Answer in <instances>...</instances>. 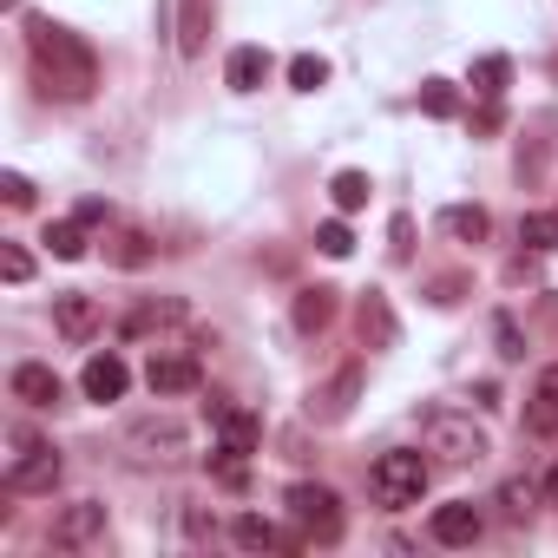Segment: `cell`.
Masks as SVG:
<instances>
[{"label": "cell", "mask_w": 558, "mask_h": 558, "mask_svg": "<svg viewBox=\"0 0 558 558\" xmlns=\"http://www.w3.org/2000/svg\"><path fill=\"white\" fill-rule=\"evenodd\" d=\"M27 53H34V66H40V86L53 93V99H93V86H99V53L73 34V27H60V21H47V14H27Z\"/></svg>", "instance_id": "cell-1"}, {"label": "cell", "mask_w": 558, "mask_h": 558, "mask_svg": "<svg viewBox=\"0 0 558 558\" xmlns=\"http://www.w3.org/2000/svg\"><path fill=\"white\" fill-rule=\"evenodd\" d=\"M421 447H427L434 460H447V466H473V460L493 453V447H486V427H480L473 414H453V408H434V414L421 421Z\"/></svg>", "instance_id": "cell-2"}, {"label": "cell", "mask_w": 558, "mask_h": 558, "mask_svg": "<svg viewBox=\"0 0 558 558\" xmlns=\"http://www.w3.org/2000/svg\"><path fill=\"white\" fill-rule=\"evenodd\" d=\"M427 473H434V466H427L414 447H388V453L368 466V486H375L381 506H414V499L427 493Z\"/></svg>", "instance_id": "cell-3"}, {"label": "cell", "mask_w": 558, "mask_h": 558, "mask_svg": "<svg viewBox=\"0 0 558 558\" xmlns=\"http://www.w3.org/2000/svg\"><path fill=\"white\" fill-rule=\"evenodd\" d=\"M290 512H296V525H303L310 545H342V532H349L342 499H336L329 486H316V480H296V486H290Z\"/></svg>", "instance_id": "cell-4"}, {"label": "cell", "mask_w": 558, "mask_h": 558, "mask_svg": "<svg viewBox=\"0 0 558 558\" xmlns=\"http://www.w3.org/2000/svg\"><path fill=\"white\" fill-rule=\"evenodd\" d=\"M60 486V453L34 434H14V460H8V493H53Z\"/></svg>", "instance_id": "cell-5"}, {"label": "cell", "mask_w": 558, "mask_h": 558, "mask_svg": "<svg viewBox=\"0 0 558 558\" xmlns=\"http://www.w3.org/2000/svg\"><path fill=\"white\" fill-rule=\"evenodd\" d=\"M53 545H60V551H93V545H106V506H99V499H73V506L53 519Z\"/></svg>", "instance_id": "cell-6"}, {"label": "cell", "mask_w": 558, "mask_h": 558, "mask_svg": "<svg viewBox=\"0 0 558 558\" xmlns=\"http://www.w3.org/2000/svg\"><path fill=\"white\" fill-rule=\"evenodd\" d=\"M145 388L151 395H197L204 368H197V355H151L145 362Z\"/></svg>", "instance_id": "cell-7"}, {"label": "cell", "mask_w": 558, "mask_h": 558, "mask_svg": "<svg viewBox=\"0 0 558 558\" xmlns=\"http://www.w3.org/2000/svg\"><path fill=\"white\" fill-rule=\"evenodd\" d=\"M53 329H60L66 342H93V336H99V303H93L86 290H60V296H53Z\"/></svg>", "instance_id": "cell-8"}, {"label": "cell", "mask_w": 558, "mask_h": 558, "mask_svg": "<svg viewBox=\"0 0 558 558\" xmlns=\"http://www.w3.org/2000/svg\"><path fill=\"white\" fill-rule=\"evenodd\" d=\"M355 329H362L368 349H395V342H401V316H395V303H388L381 290H368V296L355 303Z\"/></svg>", "instance_id": "cell-9"}, {"label": "cell", "mask_w": 558, "mask_h": 558, "mask_svg": "<svg viewBox=\"0 0 558 558\" xmlns=\"http://www.w3.org/2000/svg\"><path fill=\"white\" fill-rule=\"evenodd\" d=\"M427 532H434L440 545H473V538L486 532V519H480V506H473V499H453V506H434Z\"/></svg>", "instance_id": "cell-10"}, {"label": "cell", "mask_w": 558, "mask_h": 558, "mask_svg": "<svg viewBox=\"0 0 558 558\" xmlns=\"http://www.w3.org/2000/svg\"><path fill=\"white\" fill-rule=\"evenodd\" d=\"M525 427H532L538 440H558V362L538 368V381H532V395H525Z\"/></svg>", "instance_id": "cell-11"}, {"label": "cell", "mask_w": 558, "mask_h": 558, "mask_svg": "<svg viewBox=\"0 0 558 558\" xmlns=\"http://www.w3.org/2000/svg\"><path fill=\"white\" fill-rule=\"evenodd\" d=\"M80 388H86V401H119V395L132 388V368L106 349V355H93V362L80 368Z\"/></svg>", "instance_id": "cell-12"}, {"label": "cell", "mask_w": 558, "mask_h": 558, "mask_svg": "<svg viewBox=\"0 0 558 558\" xmlns=\"http://www.w3.org/2000/svg\"><path fill=\"white\" fill-rule=\"evenodd\" d=\"M355 388H362V368L349 362V368H336L323 388H310V414H316V421H342L349 401H355Z\"/></svg>", "instance_id": "cell-13"}, {"label": "cell", "mask_w": 558, "mask_h": 558, "mask_svg": "<svg viewBox=\"0 0 558 558\" xmlns=\"http://www.w3.org/2000/svg\"><path fill=\"white\" fill-rule=\"evenodd\" d=\"M8 381H14V401H27V408H60V395H66L47 362H21Z\"/></svg>", "instance_id": "cell-14"}, {"label": "cell", "mask_w": 558, "mask_h": 558, "mask_svg": "<svg viewBox=\"0 0 558 558\" xmlns=\"http://www.w3.org/2000/svg\"><path fill=\"white\" fill-rule=\"evenodd\" d=\"M145 460H178L184 453V427L178 421H132V434H125Z\"/></svg>", "instance_id": "cell-15"}, {"label": "cell", "mask_w": 558, "mask_h": 558, "mask_svg": "<svg viewBox=\"0 0 558 558\" xmlns=\"http://www.w3.org/2000/svg\"><path fill=\"white\" fill-rule=\"evenodd\" d=\"M204 421L223 434V447H236V453H250V447H256V421H250L243 408H230V401H204Z\"/></svg>", "instance_id": "cell-16"}, {"label": "cell", "mask_w": 558, "mask_h": 558, "mask_svg": "<svg viewBox=\"0 0 558 558\" xmlns=\"http://www.w3.org/2000/svg\"><path fill=\"white\" fill-rule=\"evenodd\" d=\"M230 538H236L243 551H296V538H290L283 525H269V519H256V512H243V519L230 525Z\"/></svg>", "instance_id": "cell-17"}, {"label": "cell", "mask_w": 558, "mask_h": 558, "mask_svg": "<svg viewBox=\"0 0 558 558\" xmlns=\"http://www.w3.org/2000/svg\"><path fill=\"white\" fill-rule=\"evenodd\" d=\"M223 80H230V93H256V86L269 80V53H263V47H236V53L223 60Z\"/></svg>", "instance_id": "cell-18"}, {"label": "cell", "mask_w": 558, "mask_h": 558, "mask_svg": "<svg viewBox=\"0 0 558 558\" xmlns=\"http://www.w3.org/2000/svg\"><path fill=\"white\" fill-rule=\"evenodd\" d=\"M329 323H336V290H329V283L303 290V296H296V329H303V336H323Z\"/></svg>", "instance_id": "cell-19"}, {"label": "cell", "mask_w": 558, "mask_h": 558, "mask_svg": "<svg viewBox=\"0 0 558 558\" xmlns=\"http://www.w3.org/2000/svg\"><path fill=\"white\" fill-rule=\"evenodd\" d=\"M171 323H184V303H178V296H165V303H138V310L125 316V336H151V329H171Z\"/></svg>", "instance_id": "cell-20"}, {"label": "cell", "mask_w": 558, "mask_h": 558, "mask_svg": "<svg viewBox=\"0 0 558 558\" xmlns=\"http://www.w3.org/2000/svg\"><path fill=\"white\" fill-rule=\"evenodd\" d=\"M506 86H512V60H506V53H480V60H473V93H480V99H499Z\"/></svg>", "instance_id": "cell-21"}, {"label": "cell", "mask_w": 558, "mask_h": 558, "mask_svg": "<svg viewBox=\"0 0 558 558\" xmlns=\"http://www.w3.org/2000/svg\"><path fill=\"white\" fill-rule=\"evenodd\" d=\"M40 243H47L60 263H80V256H86V223H80V217H60V223H47Z\"/></svg>", "instance_id": "cell-22"}, {"label": "cell", "mask_w": 558, "mask_h": 558, "mask_svg": "<svg viewBox=\"0 0 558 558\" xmlns=\"http://www.w3.org/2000/svg\"><path fill=\"white\" fill-rule=\"evenodd\" d=\"M519 243H525L532 256H551V250H558V210H532V217H519Z\"/></svg>", "instance_id": "cell-23"}, {"label": "cell", "mask_w": 558, "mask_h": 558, "mask_svg": "<svg viewBox=\"0 0 558 558\" xmlns=\"http://www.w3.org/2000/svg\"><path fill=\"white\" fill-rule=\"evenodd\" d=\"M368 191H375V184H368V171H336V178H329V197H336V210H342V217H349V210H362V204H368Z\"/></svg>", "instance_id": "cell-24"}, {"label": "cell", "mask_w": 558, "mask_h": 558, "mask_svg": "<svg viewBox=\"0 0 558 558\" xmlns=\"http://www.w3.org/2000/svg\"><path fill=\"white\" fill-rule=\"evenodd\" d=\"M106 256H112L119 269H138V263H151V236H145V230H112Z\"/></svg>", "instance_id": "cell-25"}, {"label": "cell", "mask_w": 558, "mask_h": 558, "mask_svg": "<svg viewBox=\"0 0 558 558\" xmlns=\"http://www.w3.org/2000/svg\"><path fill=\"white\" fill-rule=\"evenodd\" d=\"M290 86H296V93H323V86H329V60H323V53H296V60H290Z\"/></svg>", "instance_id": "cell-26"}, {"label": "cell", "mask_w": 558, "mask_h": 558, "mask_svg": "<svg viewBox=\"0 0 558 558\" xmlns=\"http://www.w3.org/2000/svg\"><path fill=\"white\" fill-rule=\"evenodd\" d=\"M440 223H447V230H453V236H460V243H480V236H486V223H493V217H486V210H480V204H453V210H447V217H440Z\"/></svg>", "instance_id": "cell-27"}, {"label": "cell", "mask_w": 558, "mask_h": 558, "mask_svg": "<svg viewBox=\"0 0 558 558\" xmlns=\"http://www.w3.org/2000/svg\"><path fill=\"white\" fill-rule=\"evenodd\" d=\"M421 112H427V119H453V112H460L453 80H427V86H421Z\"/></svg>", "instance_id": "cell-28"}, {"label": "cell", "mask_w": 558, "mask_h": 558, "mask_svg": "<svg viewBox=\"0 0 558 558\" xmlns=\"http://www.w3.org/2000/svg\"><path fill=\"white\" fill-rule=\"evenodd\" d=\"M499 506H506V519H532L538 486H532V480H506V486H499Z\"/></svg>", "instance_id": "cell-29"}, {"label": "cell", "mask_w": 558, "mask_h": 558, "mask_svg": "<svg viewBox=\"0 0 558 558\" xmlns=\"http://www.w3.org/2000/svg\"><path fill=\"white\" fill-rule=\"evenodd\" d=\"M316 250H323V256H349V250H355V236H349V223H342V217H329V223L316 230Z\"/></svg>", "instance_id": "cell-30"}, {"label": "cell", "mask_w": 558, "mask_h": 558, "mask_svg": "<svg viewBox=\"0 0 558 558\" xmlns=\"http://www.w3.org/2000/svg\"><path fill=\"white\" fill-rule=\"evenodd\" d=\"M0 276H8V283H27V276H34V256H27L21 243H8V250H0Z\"/></svg>", "instance_id": "cell-31"}, {"label": "cell", "mask_w": 558, "mask_h": 558, "mask_svg": "<svg viewBox=\"0 0 558 558\" xmlns=\"http://www.w3.org/2000/svg\"><path fill=\"white\" fill-rule=\"evenodd\" d=\"M204 47V0H184V53Z\"/></svg>", "instance_id": "cell-32"}, {"label": "cell", "mask_w": 558, "mask_h": 558, "mask_svg": "<svg viewBox=\"0 0 558 558\" xmlns=\"http://www.w3.org/2000/svg\"><path fill=\"white\" fill-rule=\"evenodd\" d=\"M493 336H499V355H506V362H519V355H525V342H519V323H512V316H499V323H493Z\"/></svg>", "instance_id": "cell-33"}, {"label": "cell", "mask_w": 558, "mask_h": 558, "mask_svg": "<svg viewBox=\"0 0 558 558\" xmlns=\"http://www.w3.org/2000/svg\"><path fill=\"white\" fill-rule=\"evenodd\" d=\"M0 197H8L14 210H27V204H34V184H27L21 171H8V178H0Z\"/></svg>", "instance_id": "cell-34"}, {"label": "cell", "mask_w": 558, "mask_h": 558, "mask_svg": "<svg viewBox=\"0 0 558 558\" xmlns=\"http://www.w3.org/2000/svg\"><path fill=\"white\" fill-rule=\"evenodd\" d=\"M80 223H112V204H106V197H86V204H80Z\"/></svg>", "instance_id": "cell-35"}, {"label": "cell", "mask_w": 558, "mask_h": 558, "mask_svg": "<svg viewBox=\"0 0 558 558\" xmlns=\"http://www.w3.org/2000/svg\"><path fill=\"white\" fill-rule=\"evenodd\" d=\"M408 250H414V217H395V256L408 263Z\"/></svg>", "instance_id": "cell-36"}, {"label": "cell", "mask_w": 558, "mask_h": 558, "mask_svg": "<svg viewBox=\"0 0 558 558\" xmlns=\"http://www.w3.org/2000/svg\"><path fill=\"white\" fill-rule=\"evenodd\" d=\"M499 119H506V112H499V99H486V106H480V119H473V132H499Z\"/></svg>", "instance_id": "cell-37"}, {"label": "cell", "mask_w": 558, "mask_h": 558, "mask_svg": "<svg viewBox=\"0 0 558 558\" xmlns=\"http://www.w3.org/2000/svg\"><path fill=\"white\" fill-rule=\"evenodd\" d=\"M545 493H551V506H558V473H551V480H545Z\"/></svg>", "instance_id": "cell-38"}]
</instances>
